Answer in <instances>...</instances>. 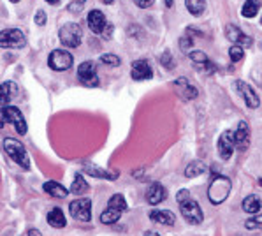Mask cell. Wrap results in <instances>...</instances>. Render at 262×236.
<instances>
[{
    "instance_id": "5b68a950",
    "label": "cell",
    "mask_w": 262,
    "mask_h": 236,
    "mask_svg": "<svg viewBox=\"0 0 262 236\" xmlns=\"http://www.w3.org/2000/svg\"><path fill=\"white\" fill-rule=\"evenodd\" d=\"M7 122L14 125L18 134H21V136L27 134V129H28L27 122H25V118H23L21 111H19L16 106H4L2 108V125H6Z\"/></svg>"
},
{
    "instance_id": "9a60e30c",
    "label": "cell",
    "mask_w": 262,
    "mask_h": 236,
    "mask_svg": "<svg viewBox=\"0 0 262 236\" xmlns=\"http://www.w3.org/2000/svg\"><path fill=\"white\" fill-rule=\"evenodd\" d=\"M234 143H236V148L237 150H247L248 145H250V129H248V124L247 122H239L237 129L234 131Z\"/></svg>"
},
{
    "instance_id": "f1b7e54d",
    "label": "cell",
    "mask_w": 262,
    "mask_h": 236,
    "mask_svg": "<svg viewBox=\"0 0 262 236\" xmlns=\"http://www.w3.org/2000/svg\"><path fill=\"white\" fill-rule=\"evenodd\" d=\"M69 190H71L72 194H83V192H86V190H88V184L84 182V178H83L81 173H76L74 182H72V185H71Z\"/></svg>"
},
{
    "instance_id": "8992f818",
    "label": "cell",
    "mask_w": 262,
    "mask_h": 236,
    "mask_svg": "<svg viewBox=\"0 0 262 236\" xmlns=\"http://www.w3.org/2000/svg\"><path fill=\"white\" fill-rule=\"evenodd\" d=\"M27 44V37L19 28H4L0 34V46L2 48H23Z\"/></svg>"
},
{
    "instance_id": "7402d4cb",
    "label": "cell",
    "mask_w": 262,
    "mask_h": 236,
    "mask_svg": "<svg viewBox=\"0 0 262 236\" xmlns=\"http://www.w3.org/2000/svg\"><path fill=\"white\" fill-rule=\"evenodd\" d=\"M48 224H50L51 227H56V229H62V227H66V215H63V211L60 208H53L48 213Z\"/></svg>"
},
{
    "instance_id": "d6a6232c",
    "label": "cell",
    "mask_w": 262,
    "mask_h": 236,
    "mask_svg": "<svg viewBox=\"0 0 262 236\" xmlns=\"http://www.w3.org/2000/svg\"><path fill=\"white\" fill-rule=\"evenodd\" d=\"M100 62L102 64H106V66H111V67H118L120 64V58L116 55H111V53H106V55H102L100 56Z\"/></svg>"
},
{
    "instance_id": "603a6c76",
    "label": "cell",
    "mask_w": 262,
    "mask_h": 236,
    "mask_svg": "<svg viewBox=\"0 0 262 236\" xmlns=\"http://www.w3.org/2000/svg\"><path fill=\"white\" fill-rule=\"evenodd\" d=\"M18 93V87H16V83L13 81H4L2 83V88H0V95H2V108L4 106H7L11 99Z\"/></svg>"
},
{
    "instance_id": "ab89813d",
    "label": "cell",
    "mask_w": 262,
    "mask_h": 236,
    "mask_svg": "<svg viewBox=\"0 0 262 236\" xmlns=\"http://www.w3.org/2000/svg\"><path fill=\"white\" fill-rule=\"evenodd\" d=\"M46 2H50V4H53V6H56V4H60V0H46Z\"/></svg>"
},
{
    "instance_id": "d6986e66",
    "label": "cell",
    "mask_w": 262,
    "mask_h": 236,
    "mask_svg": "<svg viewBox=\"0 0 262 236\" xmlns=\"http://www.w3.org/2000/svg\"><path fill=\"white\" fill-rule=\"evenodd\" d=\"M150 221H153L155 224H162V226H172L176 222V217L169 210H151Z\"/></svg>"
},
{
    "instance_id": "484cf974",
    "label": "cell",
    "mask_w": 262,
    "mask_h": 236,
    "mask_svg": "<svg viewBox=\"0 0 262 236\" xmlns=\"http://www.w3.org/2000/svg\"><path fill=\"white\" fill-rule=\"evenodd\" d=\"M259 9H260V0H247L243 4V7H241V14L245 18H253V16L259 13Z\"/></svg>"
},
{
    "instance_id": "30bf717a",
    "label": "cell",
    "mask_w": 262,
    "mask_h": 236,
    "mask_svg": "<svg viewBox=\"0 0 262 236\" xmlns=\"http://www.w3.org/2000/svg\"><path fill=\"white\" fill-rule=\"evenodd\" d=\"M216 148H219V155L224 159V161H229L231 155H232V152H234V148H236L234 132H232V131H225L224 134H222L220 140H219V145H216Z\"/></svg>"
},
{
    "instance_id": "7c38bea8",
    "label": "cell",
    "mask_w": 262,
    "mask_h": 236,
    "mask_svg": "<svg viewBox=\"0 0 262 236\" xmlns=\"http://www.w3.org/2000/svg\"><path fill=\"white\" fill-rule=\"evenodd\" d=\"M225 35L227 39L231 41L232 44H237V46H243V48H250L253 44V39L248 37L247 34H243L239 27L236 25H227L225 27Z\"/></svg>"
},
{
    "instance_id": "d4e9b609",
    "label": "cell",
    "mask_w": 262,
    "mask_h": 236,
    "mask_svg": "<svg viewBox=\"0 0 262 236\" xmlns=\"http://www.w3.org/2000/svg\"><path fill=\"white\" fill-rule=\"evenodd\" d=\"M204 171H206V164H204L203 161H193L187 166V169H185V176L195 178V176H199V174H203Z\"/></svg>"
},
{
    "instance_id": "5bb4252c",
    "label": "cell",
    "mask_w": 262,
    "mask_h": 236,
    "mask_svg": "<svg viewBox=\"0 0 262 236\" xmlns=\"http://www.w3.org/2000/svg\"><path fill=\"white\" fill-rule=\"evenodd\" d=\"M236 90L239 92V95L245 99V103H247L248 108H252V109L259 108V104H260L259 95H257L255 90H253L250 85H247L245 81H236Z\"/></svg>"
},
{
    "instance_id": "ac0fdd59",
    "label": "cell",
    "mask_w": 262,
    "mask_h": 236,
    "mask_svg": "<svg viewBox=\"0 0 262 236\" xmlns=\"http://www.w3.org/2000/svg\"><path fill=\"white\" fill-rule=\"evenodd\" d=\"M164 199H166V189H164V185L160 184H151L148 187L146 190V201L150 203L151 206L159 205V203H162Z\"/></svg>"
},
{
    "instance_id": "83f0119b",
    "label": "cell",
    "mask_w": 262,
    "mask_h": 236,
    "mask_svg": "<svg viewBox=\"0 0 262 236\" xmlns=\"http://www.w3.org/2000/svg\"><path fill=\"white\" fill-rule=\"evenodd\" d=\"M107 208L123 213V211L127 210V201H125V198L122 194H115V196H111V199L107 201Z\"/></svg>"
},
{
    "instance_id": "836d02e7",
    "label": "cell",
    "mask_w": 262,
    "mask_h": 236,
    "mask_svg": "<svg viewBox=\"0 0 262 236\" xmlns=\"http://www.w3.org/2000/svg\"><path fill=\"white\" fill-rule=\"evenodd\" d=\"M160 64H162L166 69H174V60H172V55H171V51H164L162 53V56H160Z\"/></svg>"
},
{
    "instance_id": "8d00e7d4",
    "label": "cell",
    "mask_w": 262,
    "mask_h": 236,
    "mask_svg": "<svg viewBox=\"0 0 262 236\" xmlns=\"http://www.w3.org/2000/svg\"><path fill=\"white\" fill-rule=\"evenodd\" d=\"M134 2H136V6L141 7V9H146V7H150L155 0H134Z\"/></svg>"
},
{
    "instance_id": "cb8c5ba5",
    "label": "cell",
    "mask_w": 262,
    "mask_h": 236,
    "mask_svg": "<svg viewBox=\"0 0 262 236\" xmlns=\"http://www.w3.org/2000/svg\"><path fill=\"white\" fill-rule=\"evenodd\" d=\"M243 210L247 211V213H257V211L260 210L262 206V201L259 196H255V194H252V196H247L243 199Z\"/></svg>"
},
{
    "instance_id": "2e32d148",
    "label": "cell",
    "mask_w": 262,
    "mask_h": 236,
    "mask_svg": "<svg viewBox=\"0 0 262 236\" xmlns=\"http://www.w3.org/2000/svg\"><path fill=\"white\" fill-rule=\"evenodd\" d=\"M190 60L193 64H195L199 69H203V71H206L208 74H213V72L216 71V67H215V64L213 62H209V58H208V55L204 51H192L190 55Z\"/></svg>"
},
{
    "instance_id": "d590c367",
    "label": "cell",
    "mask_w": 262,
    "mask_h": 236,
    "mask_svg": "<svg viewBox=\"0 0 262 236\" xmlns=\"http://www.w3.org/2000/svg\"><path fill=\"white\" fill-rule=\"evenodd\" d=\"M35 23H37V25H46V13H44V11H37V13H35Z\"/></svg>"
},
{
    "instance_id": "6da1fadb",
    "label": "cell",
    "mask_w": 262,
    "mask_h": 236,
    "mask_svg": "<svg viewBox=\"0 0 262 236\" xmlns=\"http://www.w3.org/2000/svg\"><path fill=\"white\" fill-rule=\"evenodd\" d=\"M176 199H178V205L181 206V215H183L185 221H187L188 224H201L203 222V219H204L203 210H201L199 203L193 201V199L190 198V192H188L187 189L180 190Z\"/></svg>"
},
{
    "instance_id": "e0dca14e",
    "label": "cell",
    "mask_w": 262,
    "mask_h": 236,
    "mask_svg": "<svg viewBox=\"0 0 262 236\" xmlns=\"http://www.w3.org/2000/svg\"><path fill=\"white\" fill-rule=\"evenodd\" d=\"M83 171L90 174V176L104 178V180H116V178H118V173H116V171H104L102 168L90 164V162H84V164H83Z\"/></svg>"
},
{
    "instance_id": "60d3db41",
    "label": "cell",
    "mask_w": 262,
    "mask_h": 236,
    "mask_svg": "<svg viewBox=\"0 0 262 236\" xmlns=\"http://www.w3.org/2000/svg\"><path fill=\"white\" fill-rule=\"evenodd\" d=\"M104 4H113V0H102Z\"/></svg>"
},
{
    "instance_id": "f546056e",
    "label": "cell",
    "mask_w": 262,
    "mask_h": 236,
    "mask_svg": "<svg viewBox=\"0 0 262 236\" xmlns=\"http://www.w3.org/2000/svg\"><path fill=\"white\" fill-rule=\"evenodd\" d=\"M120 217H122V213L120 211H115V210H111V208H107V210H104L102 213H100V222L102 224H116L120 221Z\"/></svg>"
},
{
    "instance_id": "44dd1931",
    "label": "cell",
    "mask_w": 262,
    "mask_h": 236,
    "mask_svg": "<svg viewBox=\"0 0 262 236\" xmlns=\"http://www.w3.org/2000/svg\"><path fill=\"white\" fill-rule=\"evenodd\" d=\"M42 189H44V192H46V194L55 196V198H60V199L67 198V196H69V192H71V190H67L63 185H60L58 182H46V184L42 185Z\"/></svg>"
},
{
    "instance_id": "52a82bcc",
    "label": "cell",
    "mask_w": 262,
    "mask_h": 236,
    "mask_svg": "<svg viewBox=\"0 0 262 236\" xmlns=\"http://www.w3.org/2000/svg\"><path fill=\"white\" fill-rule=\"evenodd\" d=\"M72 64H74V58H72L71 53L66 50H53L50 53V56H48V66L58 72L71 69Z\"/></svg>"
},
{
    "instance_id": "e575fe53",
    "label": "cell",
    "mask_w": 262,
    "mask_h": 236,
    "mask_svg": "<svg viewBox=\"0 0 262 236\" xmlns=\"http://www.w3.org/2000/svg\"><path fill=\"white\" fill-rule=\"evenodd\" d=\"M84 2H86V0H72L69 4V11L71 13H79L84 7Z\"/></svg>"
},
{
    "instance_id": "b9f144b4",
    "label": "cell",
    "mask_w": 262,
    "mask_h": 236,
    "mask_svg": "<svg viewBox=\"0 0 262 236\" xmlns=\"http://www.w3.org/2000/svg\"><path fill=\"white\" fill-rule=\"evenodd\" d=\"M11 2H13V4H16V2H19V0H11Z\"/></svg>"
},
{
    "instance_id": "7bdbcfd3",
    "label": "cell",
    "mask_w": 262,
    "mask_h": 236,
    "mask_svg": "<svg viewBox=\"0 0 262 236\" xmlns=\"http://www.w3.org/2000/svg\"><path fill=\"white\" fill-rule=\"evenodd\" d=\"M259 182H260V187H262V178H260V180H259Z\"/></svg>"
},
{
    "instance_id": "f35d334b",
    "label": "cell",
    "mask_w": 262,
    "mask_h": 236,
    "mask_svg": "<svg viewBox=\"0 0 262 236\" xmlns=\"http://www.w3.org/2000/svg\"><path fill=\"white\" fill-rule=\"evenodd\" d=\"M143 236H160V234L155 233V231H146V233H144Z\"/></svg>"
},
{
    "instance_id": "4316f807",
    "label": "cell",
    "mask_w": 262,
    "mask_h": 236,
    "mask_svg": "<svg viewBox=\"0 0 262 236\" xmlns=\"http://www.w3.org/2000/svg\"><path fill=\"white\" fill-rule=\"evenodd\" d=\"M185 6L192 16H201L206 9V0H185Z\"/></svg>"
},
{
    "instance_id": "277c9868",
    "label": "cell",
    "mask_w": 262,
    "mask_h": 236,
    "mask_svg": "<svg viewBox=\"0 0 262 236\" xmlns=\"http://www.w3.org/2000/svg\"><path fill=\"white\" fill-rule=\"evenodd\" d=\"M60 43L67 48H78L83 41V32L78 23H66L58 32Z\"/></svg>"
},
{
    "instance_id": "9c48e42d",
    "label": "cell",
    "mask_w": 262,
    "mask_h": 236,
    "mask_svg": "<svg viewBox=\"0 0 262 236\" xmlns=\"http://www.w3.org/2000/svg\"><path fill=\"white\" fill-rule=\"evenodd\" d=\"M78 78L84 87H90V88L99 87V76H97V71H95V64L90 62V60L83 62L81 66L78 67Z\"/></svg>"
},
{
    "instance_id": "7a4b0ae2",
    "label": "cell",
    "mask_w": 262,
    "mask_h": 236,
    "mask_svg": "<svg viewBox=\"0 0 262 236\" xmlns=\"http://www.w3.org/2000/svg\"><path fill=\"white\" fill-rule=\"evenodd\" d=\"M231 187H232V184L227 176H224V174H215V176L211 178V182H209V187H208L209 201H211L213 205H220V203H224L225 199L229 198V194H231Z\"/></svg>"
},
{
    "instance_id": "ffe728a7",
    "label": "cell",
    "mask_w": 262,
    "mask_h": 236,
    "mask_svg": "<svg viewBox=\"0 0 262 236\" xmlns=\"http://www.w3.org/2000/svg\"><path fill=\"white\" fill-rule=\"evenodd\" d=\"M174 85L180 88V93H181V97H183L185 101H190V99H195L197 97V88L193 87V85L188 83V80L187 78H178L174 81Z\"/></svg>"
},
{
    "instance_id": "4fadbf2b",
    "label": "cell",
    "mask_w": 262,
    "mask_h": 236,
    "mask_svg": "<svg viewBox=\"0 0 262 236\" xmlns=\"http://www.w3.org/2000/svg\"><path fill=\"white\" fill-rule=\"evenodd\" d=\"M130 76L136 81H144V80H151L153 78V69L150 66L148 60H136L132 64L130 69Z\"/></svg>"
},
{
    "instance_id": "4dcf8cb0",
    "label": "cell",
    "mask_w": 262,
    "mask_h": 236,
    "mask_svg": "<svg viewBox=\"0 0 262 236\" xmlns=\"http://www.w3.org/2000/svg\"><path fill=\"white\" fill-rule=\"evenodd\" d=\"M245 227L247 229H262V213H257L245 221Z\"/></svg>"
},
{
    "instance_id": "8fae6325",
    "label": "cell",
    "mask_w": 262,
    "mask_h": 236,
    "mask_svg": "<svg viewBox=\"0 0 262 236\" xmlns=\"http://www.w3.org/2000/svg\"><path fill=\"white\" fill-rule=\"evenodd\" d=\"M86 22H88L90 30L94 32V34H97V35H104L107 25H110V23L106 22V16H104V13H102V11H99V9L90 11V13H88Z\"/></svg>"
},
{
    "instance_id": "1f68e13d",
    "label": "cell",
    "mask_w": 262,
    "mask_h": 236,
    "mask_svg": "<svg viewBox=\"0 0 262 236\" xmlns=\"http://www.w3.org/2000/svg\"><path fill=\"white\" fill-rule=\"evenodd\" d=\"M229 56H231L232 62H239V60H243V56H245L243 46H237V44H232L231 50H229Z\"/></svg>"
},
{
    "instance_id": "74e56055",
    "label": "cell",
    "mask_w": 262,
    "mask_h": 236,
    "mask_svg": "<svg viewBox=\"0 0 262 236\" xmlns=\"http://www.w3.org/2000/svg\"><path fill=\"white\" fill-rule=\"evenodd\" d=\"M180 44H181V48H185V50H187L188 46H192V39L190 37H183L180 41Z\"/></svg>"
},
{
    "instance_id": "ba28073f",
    "label": "cell",
    "mask_w": 262,
    "mask_h": 236,
    "mask_svg": "<svg viewBox=\"0 0 262 236\" xmlns=\"http://www.w3.org/2000/svg\"><path fill=\"white\" fill-rule=\"evenodd\" d=\"M71 215L79 222H90L92 219V201L88 198L76 199L69 205Z\"/></svg>"
},
{
    "instance_id": "3957f363",
    "label": "cell",
    "mask_w": 262,
    "mask_h": 236,
    "mask_svg": "<svg viewBox=\"0 0 262 236\" xmlns=\"http://www.w3.org/2000/svg\"><path fill=\"white\" fill-rule=\"evenodd\" d=\"M4 150H6L7 155L13 159V161L19 166V168L28 169V166H30V161H28L27 148L23 146L21 141L13 140V137H6V140H4Z\"/></svg>"
}]
</instances>
